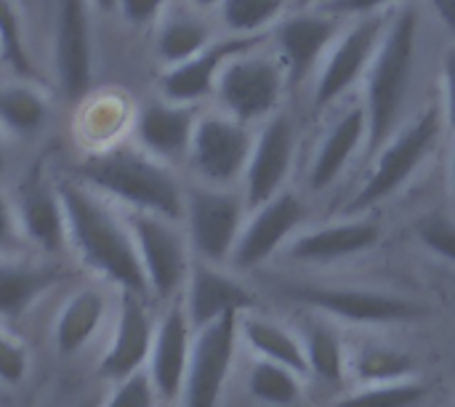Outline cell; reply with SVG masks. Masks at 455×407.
Here are the masks:
<instances>
[{
	"mask_svg": "<svg viewBox=\"0 0 455 407\" xmlns=\"http://www.w3.org/2000/svg\"><path fill=\"white\" fill-rule=\"evenodd\" d=\"M160 405V395L149 379L147 371H139L123 381L112 384V392L107 395V400H101L99 407H157Z\"/></svg>",
	"mask_w": 455,
	"mask_h": 407,
	"instance_id": "8d00e7d4",
	"label": "cell"
},
{
	"mask_svg": "<svg viewBox=\"0 0 455 407\" xmlns=\"http://www.w3.org/2000/svg\"><path fill=\"white\" fill-rule=\"evenodd\" d=\"M171 3L173 0H117V11L131 27H152L171 8Z\"/></svg>",
	"mask_w": 455,
	"mask_h": 407,
	"instance_id": "ab89813d",
	"label": "cell"
},
{
	"mask_svg": "<svg viewBox=\"0 0 455 407\" xmlns=\"http://www.w3.org/2000/svg\"><path fill=\"white\" fill-rule=\"evenodd\" d=\"M248 219V203L240 187L189 184L184 192V235L192 256L208 264H229Z\"/></svg>",
	"mask_w": 455,
	"mask_h": 407,
	"instance_id": "52a82bcc",
	"label": "cell"
},
{
	"mask_svg": "<svg viewBox=\"0 0 455 407\" xmlns=\"http://www.w3.org/2000/svg\"><path fill=\"white\" fill-rule=\"evenodd\" d=\"M0 67H3V59H0Z\"/></svg>",
	"mask_w": 455,
	"mask_h": 407,
	"instance_id": "f907efd6",
	"label": "cell"
},
{
	"mask_svg": "<svg viewBox=\"0 0 455 407\" xmlns=\"http://www.w3.org/2000/svg\"><path fill=\"white\" fill-rule=\"evenodd\" d=\"M291 91L288 75L267 40L232 56L213 88L216 109L256 128L280 109Z\"/></svg>",
	"mask_w": 455,
	"mask_h": 407,
	"instance_id": "5b68a950",
	"label": "cell"
},
{
	"mask_svg": "<svg viewBox=\"0 0 455 407\" xmlns=\"http://www.w3.org/2000/svg\"><path fill=\"white\" fill-rule=\"evenodd\" d=\"M283 296L299 307H309L323 317H333L355 325H400L416 323L429 315L421 301H413L400 293L352 288V285H312V283H288Z\"/></svg>",
	"mask_w": 455,
	"mask_h": 407,
	"instance_id": "ba28073f",
	"label": "cell"
},
{
	"mask_svg": "<svg viewBox=\"0 0 455 407\" xmlns=\"http://www.w3.org/2000/svg\"><path fill=\"white\" fill-rule=\"evenodd\" d=\"M344 24H347L344 19L328 13L325 8L296 5L272 27L267 43L280 59L291 91L312 83L317 67L323 64L328 48L333 45Z\"/></svg>",
	"mask_w": 455,
	"mask_h": 407,
	"instance_id": "8fae6325",
	"label": "cell"
},
{
	"mask_svg": "<svg viewBox=\"0 0 455 407\" xmlns=\"http://www.w3.org/2000/svg\"><path fill=\"white\" fill-rule=\"evenodd\" d=\"M328 115L331 120L325 123L307 165V189L312 195L333 189L355 160L368 152V117L360 99H347Z\"/></svg>",
	"mask_w": 455,
	"mask_h": 407,
	"instance_id": "2e32d148",
	"label": "cell"
},
{
	"mask_svg": "<svg viewBox=\"0 0 455 407\" xmlns=\"http://www.w3.org/2000/svg\"><path fill=\"white\" fill-rule=\"evenodd\" d=\"M435 19L440 21V27L451 35V43H455V0H427Z\"/></svg>",
	"mask_w": 455,
	"mask_h": 407,
	"instance_id": "7bdbcfd3",
	"label": "cell"
},
{
	"mask_svg": "<svg viewBox=\"0 0 455 407\" xmlns=\"http://www.w3.org/2000/svg\"><path fill=\"white\" fill-rule=\"evenodd\" d=\"M59 195L67 219V243L75 248L80 261L120 291L149 296L136 243L123 211H115L112 200L77 179L59 181Z\"/></svg>",
	"mask_w": 455,
	"mask_h": 407,
	"instance_id": "7a4b0ae2",
	"label": "cell"
},
{
	"mask_svg": "<svg viewBox=\"0 0 455 407\" xmlns=\"http://www.w3.org/2000/svg\"><path fill=\"white\" fill-rule=\"evenodd\" d=\"M29 373V349L0 323V384L19 387Z\"/></svg>",
	"mask_w": 455,
	"mask_h": 407,
	"instance_id": "74e56055",
	"label": "cell"
},
{
	"mask_svg": "<svg viewBox=\"0 0 455 407\" xmlns=\"http://www.w3.org/2000/svg\"><path fill=\"white\" fill-rule=\"evenodd\" d=\"M256 128L224 115L221 109L200 112L187 152L195 181L211 187H240L251 157Z\"/></svg>",
	"mask_w": 455,
	"mask_h": 407,
	"instance_id": "30bf717a",
	"label": "cell"
},
{
	"mask_svg": "<svg viewBox=\"0 0 455 407\" xmlns=\"http://www.w3.org/2000/svg\"><path fill=\"white\" fill-rule=\"evenodd\" d=\"M48 120L45 93L27 80L0 85V125L16 136L40 131Z\"/></svg>",
	"mask_w": 455,
	"mask_h": 407,
	"instance_id": "f546056e",
	"label": "cell"
},
{
	"mask_svg": "<svg viewBox=\"0 0 455 407\" xmlns=\"http://www.w3.org/2000/svg\"><path fill=\"white\" fill-rule=\"evenodd\" d=\"M192 341H195V328L184 312L181 299H176L157 317L152 352L147 363V373L160 400L165 403H176L181 395V384H184L189 357H192Z\"/></svg>",
	"mask_w": 455,
	"mask_h": 407,
	"instance_id": "7402d4cb",
	"label": "cell"
},
{
	"mask_svg": "<svg viewBox=\"0 0 455 407\" xmlns=\"http://www.w3.org/2000/svg\"><path fill=\"white\" fill-rule=\"evenodd\" d=\"M328 3H333V0H299V5H315V8H323Z\"/></svg>",
	"mask_w": 455,
	"mask_h": 407,
	"instance_id": "7dc6e473",
	"label": "cell"
},
{
	"mask_svg": "<svg viewBox=\"0 0 455 407\" xmlns=\"http://www.w3.org/2000/svg\"><path fill=\"white\" fill-rule=\"evenodd\" d=\"M267 37H240V35H224L208 43L200 53L189 56L187 61L176 67H165L157 77V91L163 99L179 101V104H200L203 99L213 96L216 80L224 69V64L259 45Z\"/></svg>",
	"mask_w": 455,
	"mask_h": 407,
	"instance_id": "44dd1931",
	"label": "cell"
},
{
	"mask_svg": "<svg viewBox=\"0 0 455 407\" xmlns=\"http://www.w3.org/2000/svg\"><path fill=\"white\" fill-rule=\"evenodd\" d=\"M123 216L133 235L149 296L165 304L176 301L192 267V248L181 221L144 211H123Z\"/></svg>",
	"mask_w": 455,
	"mask_h": 407,
	"instance_id": "9c48e42d",
	"label": "cell"
},
{
	"mask_svg": "<svg viewBox=\"0 0 455 407\" xmlns=\"http://www.w3.org/2000/svg\"><path fill=\"white\" fill-rule=\"evenodd\" d=\"M187 3H189L192 8H197V11H203V13H205V11H216L221 0H187Z\"/></svg>",
	"mask_w": 455,
	"mask_h": 407,
	"instance_id": "f6af8a7d",
	"label": "cell"
},
{
	"mask_svg": "<svg viewBox=\"0 0 455 407\" xmlns=\"http://www.w3.org/2000/svg\"><path fill=\"white\" fill-rule=\"evenodd\" d=\"M83 101H85V107L80 115V139L85 136L91 141V152L120 144L117 136L123 133L128 120H133V115H136V112H131L128 101L117 93H104L96 99L85 96Z\"/></svg>",
	"mask_w": 455,
	"mask_h": 407,
	"instance_id": "1f68e13d",
	"label": "cell"
},
{
	"mask_svg": "<svg viewBox=\"0 0 455 407\" xmlns=\"http://www.w3.org/2000/svg\"><path fill=\"white\" fill-rule=\"evenodd\" d=\"M3 168H5V149H3V141H0V173H3Z\"/></svg>",
	"mask_w": 455,
	"mask_h": 407,
	"instance_id": "c3c4849f",
	"label": "cell"
},
{
	"mask_svg": "<svg viewBox=\"0 0 455 407\" xmlns=\"http://www.w3.org/2000/svg\"><path fill=\"white\" fill-rule=\"evenodd\" d=\"M381 243V227L368 213H344L320 227H304L283 251V256L301 267H331L357 259Z\"/></svg>",
	"mask_w": 455,
	"mask_h": 407,
	"instance_id": "e0dca14e",
	"label": "cell"
},
{
	"mask_svg": "<svg viewBox=\"0 0 455 407\" xmlns=\"http://www.w3.org/2000/svg\"><path fill=\"white\" fill-rule=\"evenodd\" d=\"M157 317L147 307V296L120 291L117 317L109 344L99 360V376L107 381H123L139 371H147Z\"/></svg>",
	"mask_w": 455,
	"mask_h": 407,
	"instance_id": "ffe728a7",
	"label": "cell"
},
{
	"mask_svg": "<svg viewBox=\"0 0 455 407\" xmlns=\"http://www.w3.org/2000/svg\"><path fill=\"white\" fill-rule=\"evenodd\" d=\"M301 344L307 357V373L325 384H339L347 379L349 347L328 320H309L304 325Z\"/></svg>",
	"mask_w": 455,
	"mask_h": 407,
	"instance_id": "f1b7e54d",
	"label": "cell"
},
{
	"mask_svg": "<svg viewBox=\"0 0 455 407\" xmlns=\"http://www.w3.org/2000/svg\"><path fill=\"white\" fill-rule=\"evenodd\" d=\"M240 344V317H221L195 331L179 407H219Z\"/></svg>",
	"mask_w": 455,
	"mask_h": 407,
	"instance_id": "5bb4252c",
	"label": "cell"
},
{
	"mask_svg": "<svg viewBox=\"0 0 455 407\" xmlns=\"http://www.w3.org/2000/svg\"><path fill=\"white\" fill-rule=\"evenodd\" d=\"M347 379L355 387L416 379V360L405 349L392 344H360L349 349Z\"/></svg>",
	"mask_w": 455,
	"mask_h": 407,
	"instance_id": "83f0119b",
	"label": "cell"
},
{
	"mask_svg": "<svg viewBox=\"0 0 455 407\" xmlns=\"http://www.w3.org/2000/svg\"><path fill=\"white\" fill-rule=\"evenodd\" d=\"M309 203L293 192L291 187L264 205L248 211L245 227L232 253V267L237 272H253L269 264L277 253L288 248V243L307 227Z\"/></svg>",
	"mask_w": 455,
	"mask_h": 407,
	"instance_id": "4fadbf2b",
	"label": "cell"
},
{
	"mask_svg": "<svg viewBox=\"0 0 455 407\" xmlns=\"http://www.w3.org/2000/svg\"><path fill=\"white\" fill-rule=\"evenodd\" d=\"M387 21L389 13L352 19L344 24L309 83V109L315 115H328L363 85V77L384 37Z\"/></svg>",
	"mask_w": 455,
	"mask_h": 407,
	"instance_id": "8992f818",
	"label": "cell"
},
{
	"mask_svg": "<svg viewBox=\"0 0 455 407\" xmlns=\"http://www.w3.org/2000/svg\"><path fill=\"white\" fill-rule=\"evenodd\" d=\"M408 0H333L328 5H323L328 13L352 21V19H365V16H381V13H392L397 5H403Z\"/></svg>",
	"mask_w": 455,
	"mask_h": 407,
	"instance_id": "f35d334b",
	"label": "cell"
},
{
	"mask_svg": "<svg viewBox=\"0 0 455 407\" xmlns=\"http://www.w3.org/2000/svg\"><path fill=\"white\" fill-rule=\"evenodd\" d=\"M107 320V299L96 288L75 291L64 307L56 315L53 323V347L59 357H75L80 355L101 331V323Z\"/></svg>",
	"mask_w": 455,
	"mask_h": 407,
	"instance_id": "484cf974",
	"label": "cell"
},
{
	"mask_svg": "<svg viewBox=\"0 0 455 407\" xmlns=\"http://www.w3.org/2000/svg\"><path fill=\"white\" fill-rule=\"evenodd\" d=\"M291 8L293 0H221L216 13L227 35L267 37Z\"/></svg>",
	"mask_w": 455,
	"mask_h": 407,
	"instance_id": "4dcf8cb0",
	"label": "cell"
},
{
	"mask_svg": "<svg viewBox=\"0 0 455 407\" xmlns=\"http://www.w3.org/2000/svg\"><path fill=\"white\" fill-rule=\"evenodd\" d=\"M453 407H455V403H453Z\"/></svg>",
	"mask_w": 455,
	"mask_h": 407,
	"instance_id": "f5cc1de1",
	"label": "cell"
},
{
	"mask_svg": "<svg viewBox=\"0 0 455 407\" xmlns=\"http://www.w3.org/2000/svg\"><path fill=\"white\" fill-rule=\"evenodd\" d=\"M440 91H443V117L448 131H455V43H451L440 59Z\"/></svg>",
	"mask_w": 455,
	"mask_h": 407,
	"instance_id": "60d3db41",
	"label": "cell"
},
{
	"mask_svg": "<svg viewBox=\"0 0 455 407\" xmlns=\"http://www.w3.org/2000/svg\"><path fill=\"white\" fill-rule=\"evenodd\" d=\"M416 237L424 251H429L432 256L448 264H455V219L445 213H432L419 221Z\"/></svg>",
	"mask_w": 455,
	"mask_h": 407,
	"instance_id": "d590c367",
	"label": "cell"
},
{
	"mask_svg": "<svg viewBox=\"0 0 455 407\" xmlns=\"http://www.w3.org/2000/svg\"><path fill=\"white\" fill-rule=\"evenodd\" d=\"M75 179L123 211H144L173 221L184 216L187 187L168 163L147 155L136 144H112L88 152L77 163Z\"/></svg>",
	"mask_w": 455,
	"mask_h": 407,
	"instance_id": "3957f363",
	"label": "cell"
},
{
	"mask_svg": "<svg viewBox=\"0 0 455 407\" xmlns=\"http://www.w3.org/2000/svg\"><path fill=\"white\" fill-rule=\"evenodd\" d=\"M197 117H200L197 104H179L160 96L144 104L141 109H136L133 115L136 147H141L147 155L168 165L176 160H187Z\"/></svg>",
	"mask_w": 455,
	"mask_h": 407,
	"instance_id": "603a6c76",
	"label": "cell"
},
{
	"mask_svg": "<svg viewBox=\"0 0 455 407\" xmlns=\"http://www.w3.org/2000/svg\"><path fill=\"white\" fill-rule=\"evenodd\" d=\"M16 235H19V224H16L13 203H11L8 197L0 195V256H3L5 251H11Z\"/></svg>",
	"mask_w": 455,
	"mask_h": 407,
	"instance_id": "b9f144b4",
	"label": "cell"
},
{
	"mask_svg": "<svg viewBox=\"0 0 455 407\" xmlns=\"http://www.w3.org/2000/svg\"><path fill=\"white\" fill-rule=\"evenodd\" d=\"M299 160V123L288 109H280L261 125H256L251 157L240 192L248 203V211L264 205L288 189L293 168Z\"/></svg>",
	"mask_w": 455,
	"mask_h": 407,
	"instance_id": "7c38bea8",
	"label": "cell"
},
{
	"mask_svg": "<svg viewBox=\"0 0 455 407\" xmlns=\"http://www.w3.org/2000/svg\"><path fill=\"white\" fill-rule=\"evenodd\" d=\"M240 341L259 357L269 363L288 365L307 376V357H304V344L301 336L288 331L283 323L261 317L256 312H245L240 317Z\"/></svg>",
	"mask_w": 455,
	"mask_h": 407,
	"instance_id": "4316f807",
	"label": "cell"
},
{
	"mask_svg": "<svg viewBox=\"0 0 455 407\" xmlns=\"http://www.w3.org/2000/svg\"><path fill=\"white\" fill-rule=\"evenodd\" d=\"M61 280L64 272L51 264L0 256V323L24 317Z\"/></svg>",
	"mask_w": 455,
	"mask_h": 407,
	"instance_id": "cb8c5ba5",
	"label": "cell"
},
{
	"mask_svg": "<svg viewBox=\"0 0 455 407\" xmlns=\"http://www.w3.org/2000/svg\"><path fill=\"white\" fill-rule=\"evenodd\" d=\"M96 8H101V11H115L117 8V0H91Z\"/></svg>",
	"mask_w": 455,
	"mask_h": 407,
	"instance_id": "bcb514c9",
	"label": "cell"
},
{
	"mask_svg": "<svg viewBox=\"0 0 455 407\" xmlns=\"http://www.w3.org/2000/svg\"><path fill=\"white\" fill-rule=\"evenodd\" d=\"M448 131L443 109L429 104L421 112L411 115L371 157L373 165L347 200L344 213H371L376 205L387 203L397 192H403L411 179L429 163L437 152L443 133Z\"/></svg>",
	"mask_w": 455,
	"mask_h": 407,
	"instance_id": "277c9868",
	"label": "cell"
},
{
	"mask_svg": "<svg viewBox=\"0 0 455 407\" xmlns=\"http://www.w3.org/2000/svg\"><path fill=\"white\" fill-rule=\"evenodd\" d=\"M0 59L3 67H8L19 80L27 83H43V75L37 72L24 37V21L16 0H0Z\"/></svg>",
	"mask_w": 455,
	"mask_h": 407,
	"instance_id": "836d02e7",
	"label": "cell"
},
{
	"mask_svg": "<svg viewBox=\"0 0 455 407\" xmlns=\"http://www.w3.org/2000/svg\"><path fill=\"white\" fill-rule=\"evenodd\" d=\"M453 365H455V357H453Z\"/></svg>",
	"mask_w": 455,
	"mask_h": 407,
	"instance_id": "816d5d0a",
	"label": "cell"
},
{
	"mask_svg": "<svg viewBox=\"0 0 455 407\" xmlns=\"http://www.w3.org/2000/svg\"><path fill=\"white\" fill-rule=\"evenodd\" d=\"M421 11L411 3L389 13L379 51L363 77L360 104L368 117V155H373L413 112L411 99L421 69Z\"/></svg>",
	"mask_w": 455,
	"mask_h": 407,
	"instance_id": "6da1fadb",
	"label": "cell"
},
{
	"mask_svg": "<svg viewBox=\"0 0 455 407\" xmlns=\"http://www.w3.org/2000/svg\"><path fill=\"white\" fill-rule=\"evenodd\" d=\"M248 392L261 405L291 407L304 392V376L288 365L256 360L248 373Z\"/></svg>",
	"mask_w": 455,
	"mask_h": 407,
	"instance_id": "d6a6232c",
	"label": "cell"
},
{
	"mask_svg": "<svg viewBox=\"0 0 455 407\" xmlns=\"http://www.w3.org/2000/svg\"><path fill=\"white\" fill-rule=\"evenodd\" d=\"M91 0H56L51 61L67 101H83L93 83V21Z\"/></svg>",
	"mask_w": 455,
	"mask_h": 407,
	"instance_id": "9a60e30c",
	"label": "cell"
},
{
	"mask_svg": "<svg viewBox=\"0 0 455 407\" xmlns=\"http://www.w3.org/2000/svg\"><path fill=\"white\" fill-rule=\"evenodd\" d=\"M181 304L192 328L197 331L221 317H243L245 312H253L256 293L237 275L227 272L224 264L195 259L181 291Z\"/></svg>",
	"mask_w": 455,
	"mask_h": 407,
	"instance_id": "d6986e66",
	"label": "cell"
},
{
	"mask_svg": "<svg viewBox=\"0 0 455 407\" xmlns=\"http://www.w3.org/2000/svg\"><path fill=\"white\" fill-rule=\"evenodd\" d=\"M448 187L455 200V131H451V149H448Z\"/></svg>",
	"mask_w": 455,
	"mask_h": 407,
	"instance_id": "ee69618b",
	"label": "cell"
},
{
	"mask_svg": "<svg viewBox=\"0 0 455 407\" xmlns=\"http://www.w3.org/2000/svg\"><path fill=\"white\" fill-rule=\"evenodd\" d=\"M77 407H99V403H96V400H88V403H83V405Z\"/></svg>",
	"mask_w": 455,
	"mask_h": 407,
	"instance_id": "681fc988",
	"label": "cell"
},
{
	"mask_svg": "<svg viewBox=\"0 0 455 407\" xmlns=\"http://www.w3.org/2000/svg\"><path fill=\"white\" fill-rule=\"evenodd\" d=\"M216 35L203 16V11L187 5H173L160 16L155 24V53L157 61L165 67H176L187 61L189 56L200 53L208 43H213Z\"/></svg>",
	"mask_w": 455,
	"mask_h": 407,
	"instance_id": "d4e9b609",
	"label": "cell"
},
{
	"mask_svg": "<svg viewBox=\"0 0 455 407\" xmlns=\"http://www.w3.org/2000/svg\"><path fill=\"white\" fill-rule=\"evenodd\" d=\"M427 397V384L419 379L355 387L349 395H341L331 407H419Z\"/></svg>",
	"mask_w": 455,
	"mask_h": 407,
	"instance_id": "e575fe53",
	"label": "cell"
},
{
	"mask_svg": "<svg viewBox=\"0 0 455 407\" xmlns=\"http://www.w3.org/2000/svg\"><path fill=\"white\" fill-rule=\"evenodd\" d=\"M48 155H43L16 189L13 213L19 232L43 253H59L67 243V219L59 184L48 179Z\"/></svg>",
	"mask_w": 455,
	"mask_h": 407,
	"instance_id": "ac0fdd59",
	"label": "cell"
}]
</instances>
